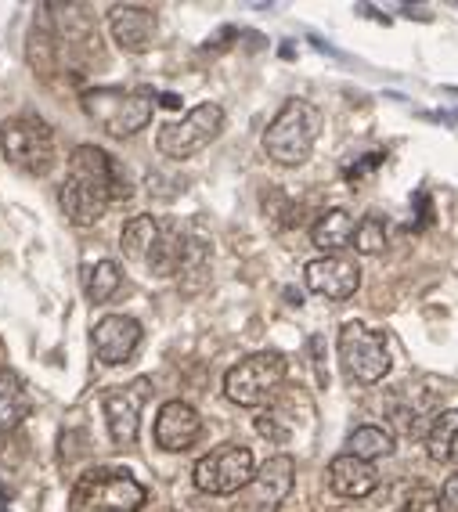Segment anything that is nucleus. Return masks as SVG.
I'll use <instances>...</instances> for the list:
<instances>
[{
  "label": "nucleus",
  "mask_w": 458,
  "mask_h": 512,
  "mask_svg": "<svg viewBox=\"0 0 458 512\" xmlns=\"http://www.w3.org/2000/svg\"><path fill=\"white\" fill-rule=\"evenodd\" d=\"M109 33L120 51L141 55L152 47V37H156V11L141 8V4H116L109 11Z\"/></svg>",
  "instance_id": "15"
},
{
  "label": "nucleus",
  "mask_w": 458,
  "mask_h": 512,
  "mask_svg": "<svg viewBox=\"0 0 458 512\" xmlns=\"http://www.w3.org/2000/svg\"><path fill=\"white\" fill-rule=\"evenodd\" d=\"M156 242H159V220L148 217V213L130 217L120 231V249L130 260H148L152 249H156Z\"/></svg>",
  "instance_id": "20"
},
{
  "label": "nucleus",
  "mask_w": 458,
  "mask_h": 512,
  "mask_svg": "<svg viewBox=\"0 0 458 512\" xmlns=\"http://www.w3.org/2000/svg\"><path fill=\"white\" fill-rule=\"evenodd\" d=\"M354 249L365 256L383 253L386 249V220L376 217V213H368V217L358 224V231H354Z\"/></svg>",
  "instance_id": "24"
},
{
  "label": "nucleus",
  "mask_w": 458,
  "mask_h": 512,
  "mask_svg": "<svg viewBox=\"0 0 458 512\" xmlns=\"http://www.w3.org/2000/svg\"><path fill=\"white\" fill-rule=\"evenodd\" d=\"M354 231H358V224H354V217H350L347 210H325L314 220L311 242L325 256H336L339 249H347L350 242H354Z\"/></svg>",
  "instance_id": "18"
},
{
  "label": "nucleus",
  "mask_w": 458,
  "mask_h": 512,
  "mask_svg": "<svg viewBox=\"0 0 458 512\" xmlns=\"http://www.w3.org/2000/svg\"><path fill=\"white\" fill-rule=\"evenodd\" d=\"M451 458H455V462H458V440H455V451H451Z\"/></svg>",
  "instance_id": "32"
},
{
  "label": "nucleus",
  "mask_w": 458,
  "mask_h": 512,
  "mask_svg": "<svg viewBox=\"0 0 458 512\" xmlns=\"http://www.w3.org/2000/svg\"><path fill=\"white\" fill-rule=\"evenodd\" d=\"M220 130H224V109H220L217 101H202L181 123H166L159 130L156 148L166 159H188L195 152H202L210 141H217Z\"/></svg>",
  "instance_id": "9"
},
{
  "label": "nucleus",
  "mask_w": 458,
  "mask_h": 512,
  "mask_svg": "<svg viewBox=\"0 0 458 512\" xmlns=\"http://www.w3.org/2000/svg\"><path fill=\"white\" fill-rule=\"evenodd\" d=\"M257 433H260V437H267V440H275V444H285V440H289V430H285V426H278L275 415H260Z\"/></svg>",
  "instance_id": "28"
},
{
  "label": "nucleus",
  "mask_w": 458,
  "mask_h": 512,
  "mask_svg": "<svg viewBox=\"0 0 458 512\" xmlns=\"http://www.w3.org/2000/svg\"><path fill=\"white\" fill-rule=\"evenodd\" d=\"M188 246H192V235L177 228L174 220L159 224V242H156V249H152V256L145 260L148 271H152V275H159V278L177 275V271H181V264H184V256H188Z\"/></svg>",
  "instance_id": "17"
},
{
  "label": "nucleus",
  "mask_w": 458,
  "mask_h": 512,
  "mask_svg": "<svg viewBox=\"0 0 458 512\" xmlns=\"http://www.w3.org/2000/svg\"><path fill=\"white\" fill-rule=\"evenodd\" d=\"M120 282H123L120 264H116V260H98V264H91L87 275H83V293H87L91 303H105L116 296Z\"/></svg>",
  "instance_id": "21"
},
{
  "label": "nucleus",
  "mask_w": 458,
  "mask_h": 512,
  "mask_svg": "<svg viewBox=\"0 0 458 512\" xmlns=\"http://www.w3.org/2000/svg\"><path fill=\"white\" fill-rule=\"evenodd\" d=\"M296 480V462L289 455L267 458L257 469V476L246 487V512H278L289 498Z\"/></svg>",
  "instance_id": "11"
},
{
  "label": "nucleus",
  "mask_w": 458,
  "mask_h": 512,
  "mask_svg": "<svg viewBox=\"0 0 458 512\" xmlns=\"http://www.w3.org/2000/svg\"><path fill=\"white\" fill-rule=\"evenodd\" d=\"M285 300L293 303V307H300V303H303V293H300V289H285Z\"/></svg>",
  "instance_id": "31"
},
{
  "label": "nucleus",
  "mask_w": 458,
  "mask_h": 512,
  "mask_svg": "<svg viewBox=\"0 0 458 512\" xmlns=\"http://www.w3.org/2000/svg\"><path fill=\"white\" fill-rule=\"evenodd\" d=\"M336 347H339V361H343L350 379L372 386L390 375V365H394V361H390L383 332L368 329V325H361V321H347V325L339 329Z\"/></svg>",
  "instance_id": "8"
},
{
  "label": "nucleus",
  "mask_w": 458,
  "mask_h": 512,
  "mask_svg": "<svg viewBox=\"0 0 458 512\" xmlns=\"http://www.w3.org/2000/svg\"><path fill=\"white\" fill-rule=\"evenodd\" d=\"M440 502L451 505V509H458V473L444 480V491H440Z\"/></svg>",
  "instance_id": "29"
},
{
  "label": "nucleus",
  "mask_w": 458,
  "mask_h": 512,
  "mask_svg": "<svg viewBox=\"0 0 458 512\" xmlns=\"http://www.w3.org/2000/svg\"><path fill=\"white\" fill-rule=\"evenodd\" d=\"M440 509H444V502H440V494L433 487H415L397 512H440Z\"/></svg>",
  "instance_id": "25"
},
{
  "label": "nucleus",
  "mask_w": 458,
  "mask_h": 512,
  "mask_svg": "<svg viewBox=\"0 0 458 512\" xmlns=\"http://www.w3.org/2000/svg\"><path fill=\"white\" fill-rule=\"evenodd\" d=\"M321 127H325V116L314 101L289 98L264 130L267 159H275L278 166H303L311 159Z\"/></svg>",
  "instance_id": "2"
},
{
  "label": "nucleus",
  "mask_w": 458,
  "mask_h": 512,
  "mask_svg": "<svg viewBox=\"0 0 458 512\" xmlns=\"http://www.w3.org/2000/svg\"><path fill=\"white\" fill-rule=\"evenodd\" d=\"M33 412V401H29L26 386L15 372H0V433L19 430L22 419Z\"/></svg>",
  "instance_id": "19"
},
{
  "label": "nucleus",
  "mask_w": 458,
  "mask_h": 512,
  "mask_svg": "<svg viewBox=\"0 0 458 512\" xmlns=\"http://www.w3.org/2000/svg\"><path fill=\"white\" fill-rule=\"evenodd\" d=\"M257 476V462L246 444H220L210 455H202L192 469V484L202 494H239L249 487V480Z\"/></svg>",
  "instance_id": "7"
},
{
  "label": "nucleus",
  "mask_w": 458,
  "mask_h": 512,
  "mask_svg": "<svg viewBox=\"0 0 458 512\" xmlns=\"http://www.w3.org/2000/svg\"><path fill=\"white\" fill-rule=\"evenodd\" d=\"M83 112L94 119L109 138H134L138 130L152 123V94L148 91H120V87H98L83 94Z\"/></svg>",
  "instance_id": "4"
},
{
  "label": "nucleus",
  "mask_w": 458,
  "mask_h": 512,
  "mask_svg": "<svg viewBox=\"0 0 458 512\" xmlns=\"http://www.w3.org/2000/svg\"><path fill=\"white\" fill-rule=\"evenodd\" d=\"M148 502V491L141 480L127 469L94 466L76 480L73 487V512H141Z\"/></svg>",
  "instance_id": "3"
},
{
  "label": "nucleus",
  "mask_w": 458,
  "mask_h": 512,
  "mask_svg": "<svg viewBox=\"0 0 458 512\" xmlns=\"http://www.w3.org/2000/svg\"><path fill=\"white\" fill-rule=\"evenodd\" d=\"M458 440V408L451 412H440L426 430V451H430L433 462H451V451H455Z\"/></svg>",
  "instance_id": "22"
},
{
  "label": "nucleus",
  "mask_w": 458,
  "mask_h": 512,
  "mask_svg": "<svg viewBox=\"0 0 458 512\" xmlns=\"http://www.w3.org/2000/svg\"><path fill=\"white\" fill-rule=\"evenodd\" d=\"M202 437V415L195 412L188 401H166L156 415V444L163 451H181L195 448Z\"/></svg>",
  "instance_id": "14"
},
{
  "label": "nucleus",
  "mask_w": 458,
  "mask_h": 512,
  "mask_svg": "<svg viewBox=\"0 0 458 512\" xmlns=\"http://www.w3.org/2000/svg\"><path fill=\"white\" fill-rule=\"evenodd\" d=\"M329 487L339 498H354L358 502V498H368L379 487V473L372 462L354 458L347 451V455H336L329 462Z\"/></svg>",
  "instance_id": "16"
},
{
  "label": "nucleus",
  "mask_w": 458,
  "mask_h": 512,
  "mask_svg": "<svg viewBox=\"0 0 458 512\" xmlns=\"http://www.w3.org/2000/svg\"><path fill=\"white\" fill-rule=\"evenodd\" d=\"M383 152H368V156H361V163H354V166H347V181H361L365 174H372V170H379L383 166Z\"/></svg>",
  "instance_id": "27"
},
{
  "label": "nucleus",
  "mask_w": 458,
  "mask_h": 512,
  "mask_svg": "<svg viewBox=\"0 0 458 512\" xmlns=\"http://www.w3.org/2000/svg\"><path fill=\"white\" fill-rule=\"evenodd\" d=\"M412 206H415V231H426L433 224V199L430 192H415L412 195Z\"/></svg>",
  "instance_id": "26"
},
{
  "label": "nucleus",
  "mask_w": 458,
  "mask_h": 512,
  "mask_svg": "<svg viewBox=\"0 0 458 512\" xmlns=\"http://www.w3.org/2000/svg\"><path fill=\"white\" fill-rule=\"evenodd\" d=\"M159 105H163V109H181V98H177V94H159Z\"/></svg>",
  "instance_id": "30"
},
{
  "label": "nucleus",
  "mask_w": 458,
  "mask_h": 512,
  "mask_svg": "<svg viewBox=\"0 0 458 512\" xmlns=\"http://www.w3.org/2000/svg\"><path fill=\"white\" fill-rule=\"evenodd\" d=\"M285 372H289V365H285V357L278 350H260V354L242 357L239 365L228 368L224 394L239 408H260L282 390Z\"/></svg>",
  "instance_id": "5"
},
{
  "label": "nucleus",
  "mask_w": 458,
  "mask_h": 512,
  "mask_svg": "<svg viewBox=\"0 0 458 512\" xmlns=\"http://www.w3.org/2000/svg\"><path fill=\"white\" fill-rule=\"evenodd\" d=\"M148 383L138 379L130 386H112L101 394V412H105V426H109V437L120 444V448H130L138 440L141 430V404H145Z\"/></svg>",
  "instance_id": "10"
},
{
  "label": "nucleus",
  "mask_w": 458,
  "mask_h": 512,
  "mask_svg": "<svg viewBox=\"0 0 458 512\" xmlns=\"http://www.w3.org/2000/svg\"><path fill=\"white\" fill-rule=\"evenodd\" d=\"M0 152L11 166L44 177L55 166V134L40 116H11L0 127Z\"/></svg>",
  "instance_id": "6"
},
{
  "label": "nucleus",
  "mask_w": 458,
  "mask_h": 512,
  "mask_svg": "<svg viewBox=\"0 0 458 512\" xmlns=\"http://www.w3.org/2000/svg\"><path fill=\"white\" fill-rule=\"evenodd\" d=\"M303 282L325 300H350L361 289V267L343 256H318L303 267Z\"/></svg>",
  "instance_id": "13"
},
{
  "label": "nucleus",
  "mask_w": 458,
  "mask_h": 512,
  "mask_svg": "<svg viewBox=\"0 0 458 512\" xmlns=\"http://www.w3.org/2000/svg\"><path fill=\"white\" fill-rule=\"evenodd\" d=\"M347 448L354 458H365V462H376L394 451V437L383 430V426H358V430L347 437Z\"/></svg>",
  "instance_id": "23"
},
{
  "label": "nucleus",
  "mask_w": 458,
  "mask_h": 512,
  "mask_svg": "<svg viewBox=\"0 0 458 512\" xmlns=\"http://www.w3.org/2000/svg\"><path fill=\"white\" fill-rule=\"evenodd\" d=\"M130 181L127 170H123L116 159L98 145H76L73 156H69V174H65L62 192V213L69 217V224L76 228H91L105 217L112 202L130 199Z\"/></svg>",
  "instance_id": "1"
},
{
  "label": "nucleus",
  "mask_w": 458,
  "mask_h": 512,
  "mask_svg": "<svg viewBox=\"0 0 458 512\" xmlns=\"http://www.w3.org/2000/svg\"><path fill=\"white\" fill-rule=\"evenodd\" d=\"M91 347L101 365H123L141 347V321L130 314H105L91 332Z\"/></svg>",
  "instance_id": "12"
}]
</instances>
